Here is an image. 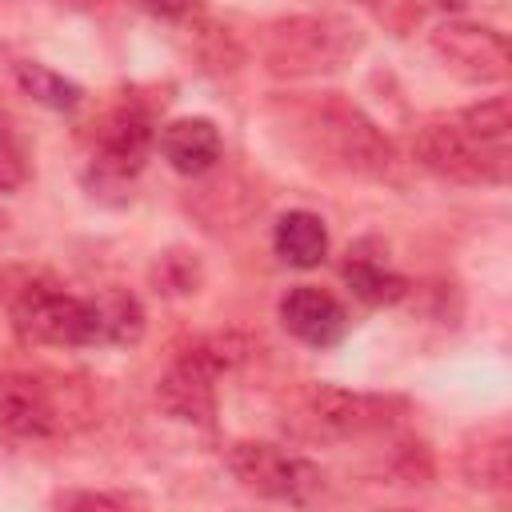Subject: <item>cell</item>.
Instances as JSON below:
<instances>
[{
    "label": "cell",
    "instance_id": "6da1fadb",
    "mask_svg": "<svg viewBox=\"0 0 512 512\" xmlns=\"http://www.w3.org/2000/svg\"><path fill=\"white\" fill-rule=\"evenodd\" d=\"M360 48L364 36L336 12L284 16L264 32V68L280 80H308L344 68Z\"/></svg>",
    "mask_w": 512,
    "mask_h": 512
},
{
    "label": "cell",
    "instance_id": "8fae6325",
    "mask_svg": "<svg viewBox=\"0 0 512 512\" xmlns=\"http://www.w3.org/2000/svg\"><path fill=\"white\" fill-rule=\"evenodd\" d=\"M280 324L300 344L332 348L348 332V312L332 292H324L316 284H296V288H288L280 296Z\"/></svg>",
    "mask_w": 512,
    "mask_h": 512
},
{
    "label": "cell",
    "instance_id": "44dd1931",
    "mask_svg": "<svg viewBox=\"0 0 512 512\" xmlns=\"http://www.w3.org/2000/svg\"><path fill=\"white\" fill-rule=\"evenodd\" d=\"M72 4H96V0H72Z\"/></svg>",
    "mask_w": 512,
    "mask_h": 512
},
{
    "label": "cell",
    "instance_id": "4fadbf2b",
    "mask_svg": "<svg viewBox=\"0 0 512 512\" xmlns=\"http://www.w3.org/2000/svg\"><path fill=\"white\" fill-rule=\"evenodd\" d=\"M460 472L468 488L504 496L512 488V436L504 424H488L472 432V440L460 452Z\"/></svg>",
    "mask_w": 512,
    "mask_h": 512
},
{
    "label": "cell",
    "instance_id": "ac0fdd59",
    "mask_svg": "<svg viewBox=\"0 0 512 512\" xmlns=\"http://www.w3.org/2000/svg\"><path fill=\"white\" fill-rule=\"evenodd\" d=\"M388 32H396V36H408L416 24H420V0H360Z\"/></svg>",
    "mask_w": 512,
    "mask_h": 512
},
{
    "label": "cell",
    "instance_id": "9c48e42d",
    "mask_svg": "<svg viewBox=\"0 0 512 512\" xmlns=\"http://www.w3.org/2000/svg\"><path fill=\"white\" fill-rule=\"evenodd\" d=\"M428 44L440 56V64L468 84H500L512 72V52H508L504 32L488 24L444 20L440 28H432Z\"/></svg>",
    "mask_w": 512,
    "mask_h": 512
},
{
    "label": "cell",
    "instance_id": "8992f818",
    "mask_svg": "<svg viewBox=\"0 0 512 512\" xmlns=\"http://www.w3.org/2000/svg\"><path fill=\"white\" fill-rule=\"evenodd\" d=\"M412 160L452 184H508L512 148L480 140L460 112L448 120H428L412 136Z\"/></svg>",
    "mask_w": 512,
    "mask_h": 512
},
{
    "label": "cell",
    "instance_id": "e0dca14e",
    "mask_svg": "<svg viewBox=\"0 0 512 512\" xmlns=\"http://www.w3.org/2000/svg\"><path fill=\"white\" fill-rule=\"evenodd\" d=\"M460 120L488 144L496 148H512V104L508 96H488L472 108H460Z\"/></svg>",
    "mask_w": 512,
    "mask_h": 512
},
{
    "label": "cell",
    "instance_id": "277c9868",
    "mask_svg": "<svg viewBox=\"0 0 512 512\" xmlns=\"http://www.w3.org/2000/svg\"><path fill=\"white\" fill-rule=\"evenodd\" d=\"M88 420V404L68 380L32 372H0V436L20 444H48Z\"/></svg>",
    "mask_w": 512,
    "mask_h": 512
},
{
    "label": "cell",
    "instance_id": "3957f363",
    "mask_svg": "<svg viewBox=\"0 0 512 512\" xmlns=\"http://www.w3.org/2000/svg\"><path fill=\"white\" fill-rule=\"evenodd\" d=\"M304 124L312 128V140L344 168L368 180H392L396 176V148L388 136L364 116L360 104H352L340 92H320L304 104Z\"/></svg>",
    "mask_w": 512,
    "mask_h": 512
},
{
    "label": "cell",
    "instance_id": "7c38bea8",
    "mask_svg": "<svg viewBox=\"0 0 512 512\" xmlns=\"http://www.w3.org/2000/svg\"><path fill=\"white\" fill-rule=\"evenodd\" d=\"M160 144V156L180 172V176H204L220 164L224 156V140H220V128L208 120V116H180V120H168L156 136Z\"/></svg>",
    "mask_w": 512,
    "mask_h": 512
},
{
    "label": "cell",
    "instance_id": "52a82bcc",
    "mask_svg": "<svg viewBox=\"0 0 512 512\" xmlns=\"http://www.w3.org/2000/svg\"><path fill=\"white\" fill-rule=\"evenodd\" d=\"M232 480L264 500L280 504H312L324 492V472L304 460L300 452H288L268 440H236L224 456Z\"/></svg>",
    "mask_w": 512,
    "mask_h": 512
},
{
    "label": "cell",
    "instance_id": "d6986e66",
    "mask_svg": "<svg viewBox=\"0 0 512 512\" xmlns=\"http://www.w3.org/2000/svg\"><path fill=\"white\" fill-rule=\"evenodd\" d=\"M24 180H28V160H24L20 144L12 140V132L0 124V196L16 192Z\"/></svg>",
    "mask_w": 512,
    "mask_h": 512
},
{
    "label": "cell",
    "instance_id": "5bb4252c",
    "mask_svg": "<svg viewBox=\"0 0 512 512\" xmlns=\"http://www.w3.org/2000/svg\"><path fill=\"white\" fill-rule=\"evenodd\" d=\"M272 244H276V256L292 268H316L324 256H328V228L316 212H304V208H292L276 220V232H272Z\"/></svg>",
    "mask_w": 512,
    "mask_h": 512
},
{
    "label": "cell",
    "instance_id": "ba28073f",
    "mask_svg": "<svg viewBox=\"0 0 512 512\" xmlns=\"http://www.w3.org/2000/svg\"><path fill=\"white\" fill-rule=\"evenodd\" d=\"M404 412H408V404L400 396L348 392V388H332V384H316L304 396V416L312 420V428L320 436H336V440H364V436L388 432Z\"/></svg>",
    "mask_w": 512,
    "mask_h": 512
},
{
    "label": "cell",
    "instance_id": "7a4b0ae2",
    "mask_svg": "<svg viewBox=\"0 0 512 512\" xmlns=\"http://www.w3.org/2000/svg\"><path fill=\"white\" fill-rule=\"evenodd\" d=\"M8 316L20 340L52 348H100L104 316L96 296L64 292L52 280H24L8 296Z\"/></svg>",
    "mask_w": 512,
    "mask_h": 512
},
{
    "label": "cell",
    "instance_id": "ffe728a7",
    "mask_svg": "<svg viewBox=\"0 0 512 512\" xmlns=\"http://www.w3.org/2000/svg\"><path fill=\"white\" fill-rule=\"evenodd\" d=\"M56 508H140L144 496L132 492H60L52 496Z\"/></svg>",
    "mask_w": 512,
    "mask_h": 512
},
{
    "label": "cell",
    "instance_id": "5b68a950",
    "mask_svg": "<svg viewBox=\"0 0 512 512\" xmlns=\"http://www.w3.org/2000/svg\"><path fill=\"white\" fill-rule=\"evenodd\" d=\"M252 352V344L236 332H220V336H204L196 340L160 380H156V404L184 424H212L216 416V380L220 372L236 368L244 356Z\"/></svg>",
    "mask_w": 512,
    "mask_h": 512
},
{
    "label": "cell",
    "instance_id": "9a60e30c",
    "mask_svg": "<svg viewBox=\"0 0 512 512\" xmlns=\"http://www.w3.org/2000/svg\"><path fill=\"white\" fill-rule=\"evenodd\" d=\"M344 284L352 288L356 300H364L372 308H384V304H396L408 296V280L400 272H392L388 264H380L372 256H352V252L344 264Z\"/></svg>",
    "mask_w": 512,
    "mask_h": 512
},
{
    "label": "cell",
    "instance_id": "2e32d148",
    "mask_svg": "<svg viewBox=\"0 0 512 512\" xmlns=\"http://www.w3.org/2000/svg\"><path fill=\"white\" fill-rule=\"evenodd\" d=\"M16 84L24 88L28 100H36V104H44L52 112H72L80 104V96H84V88L76 80H68L64 72H52L40 60H20L16 64Z\"/></svg>",
    "mask_w": 512,
    "mask_h": 512
},
{
    "label": "cell",
    "instance_id": "30bf717a",
    "mask_svg": "<svg viewBox=\"0 0 512 512\" xmlns=\"http://www.w3.org/2000/svg\"><path fill=\"white\" fill-rule=\"evenodd\" d=\"M152 116L140 104H116L96 120L92 132V168L104 180H128L144 168V156L152 148Z\"/></svg>",
    "mask_w": 512,
    "mask_h": 512
}]
</instances>
